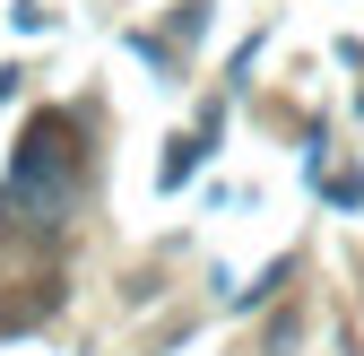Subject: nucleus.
I'll return each instance as SVG.
<instances>
[{"mask_svg":"<svg viewBox=\"0 0 364 356\" xmlns=\"http://www.w3.org/2000/svg\"><path fill=\"white\" fill-rule=\"evenodd\" d=\"M70 200H78V130L61 113H43V122H26V140H18L0 217H9V226H61Z\"/></svg>","mask_w":364,"mask_h":356,"instance_id":"nucleus-1","label":"nucleus"},{"mask_svg":"<svg viewBox=\"0 0 364 356\" xmlns=\"http://www.w3.org/2000/svg\"><path fill=\"white\" fill-rule=\"evenodd\" d=\"M321 192H330L338 209H355V200H364V174H355V165H347V174H321Z\"/></svg>","mask_w":364,"mask_h":356,"instance_id":"nucleus-2","label":"nucleus"}]
</instances>
